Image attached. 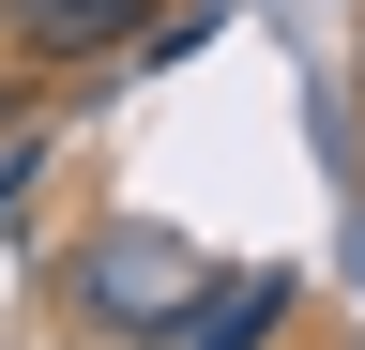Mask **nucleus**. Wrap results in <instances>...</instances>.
I'll list each match as a JSON object with an SVG mask.
<instances>
[{
	"instance_id": "1",
	"label": "nucleus",
	"mask_w": 365,
	"mask_h": 350,
	"mask_svg": "<svg viewBox=\"0 0 365 350\" xmlns=\"http://www.w3.org/2000/svg\"><path fill=\"white\" fill-rule=\"evenodd\" d=\"M213 274L182 244H153V229H91L76 244V274H61V304H76V335H182V304H198Z\"/></svg>"
},
{
	"instance_id": "2",
	"label": "nucleus",
	"mask_w": 365,
	"mask_h": 350,
	"mask_svg": "<svg viewBox=\"0 0 365 350\" xmlns=\"http://www.w3.org/2000/svg\"><path fill=\"white\" fill-rule=\"evenodd\" d=\"M289 335H304V274H213L168 350H289Z\"/></svg>"
},
{
	"instance_id": "3",
	"label": "nucleus",
	"mask_w": 365,
	"mask_h": 350,
	"mask_svg": "<svg viewBox=\"0 0 365 350\" xmlns=\"http://www.w3.org/2000/svg\"><path fill=\"white\" fill-rule=\"evenodd\" d=\"M137 16H153V0H0L16 61H107V46H122Z\"/></svg>"
},
{
	"instance_id": "4",
	"label": "nucleus",
	"mask_w": 365,
	"mask_h": 350,
	"mask_svg": "<svg viewBox=\"0 0 365 350\" xmlns=\"http://www.w3.org/2000/svg\"><path fill=\"white\" fill-rule=\"evenodd\" d=\"M16 122H31V107H0V138H16Z\"/></svg>"
}]
</instances>
